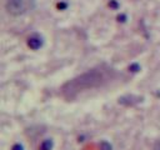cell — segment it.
Returning <instances> with one entry per match:
<instances>
[{"instance_id": "cell-1", "label": "cell", "mask_w": 160, "mask_h": 150, "mask_svg": "<svg viewBox=\"0 0 160 150\" xmlns=\"http://www.w3.org/2000/svg\"><path fill=\"white\" fill-rule=\"evenodd\" d=\"M116 77L118 73L115 69L106 64H101L65 83L60 89V94L67 100H74L87 91L106 86L109 83L115 80Z\"/></svg>"}, {"instance_id": "cell-2", "label": "cell", "mask_w": 160, "mask_h": 150, "mask_svg": "<svg viewBox=\"0 0 160 150\" xmlns=\"http://www.w3.org/2000/svg\"><path fill=\"white\" fill-rule=\"evenodd\" d=\"M36 6V0H5V9L14 16L25 15L33 11Z\"/></svg>"}, {"instance_id": "cell-4", "label": "cell", "mask_w": 160, "mask_h": 150, "mask_svg": "<svg viewBox=\"0 0 160 150\" xmlns=\"http://www.w3.org/2000/svg\"><path fill=\"white\" fill-rule=\"evenodd\" d=\"M40 149L41 150H50L51 149V142H50V140H45V142L41 144Z\"/></svg>"}, {"instance_id": "cell-3", "label": "cell", "mask_w": 160, "mask_h": 150, "mask_svg": "<svg viewBox=\"0 0 160 150\" xmlns=\"http://www.w3.org/2000/svg\"><path fill=\"white\" fill-rule=\"evenodd\" d=\"M28 45H29L31 49L36 50V49H39L40 46L43 45V41H41V39H40L39 36H31V38H29V41H28Z\"/></svg>"}, {"instance_id": "cell-5", "label": "cell", "mask_w": 160, "mask_h": 150, "mask_svg": "<svg viewBox=\"0 0 160 150\" xmlns=\"http://www.w3.org/2000/svg\"><path fill=\"white\" fill-rule=\"evenodd\" d=\"M13 150H23V148H21V145H15L13 148Z\"/></svg>"}]
</instances>
